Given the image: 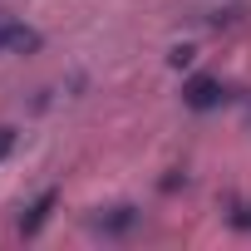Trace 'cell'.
<instances>
[{
    "instance_id": "obj_1",
    "label": "cell",
    "mask_w": 251,
    "mask_h": 251,
    "mask_svg": "<svg viewBox=\"0 0 251 251\" xmlns=\"http://www.w3.org/2000/svg\"><path fill=\"white\" fill-rule=\"evenodd\" d=\"M40 50H45V35L0 5V54H5V59H35Z\"/></svg>"
},
{
    "instance_id": "obj_5",
    "label": "cell",
    "mask_w": 251,
    "mask_h": 251,
    "mask_svg": "<svg viewBox=\"0 0 251 251\" xmlns=\"http://www.w3.org/2000/svg\"><path fill=\"white\" fill-rule=\"evenodd\" d=\"M222 222H226L231 231H251V202H246V197H226V202H222Z\"/></svg>"
},
{
    "instance_id": "obj_4",
    "label": "cell",
    "mask_w": 251,
    "mask_h": 251,
    "mask_svg": "<svg viewBox=\"0 0 251 251\" xmlns=\"http://www.w3.org/2000/svg\"><path fill=\"white\" fill-rule=\"evenodd\" d=\"M54 202H59V192H54V187H45V192L20 212V236H40V231H45V222H50V212H54Z\"/></svg>"
},
{
    "instance_id": "obj_2",
    "label": "cell",
    "mask_w": 251,
    "mask_h": 251,
    "mask_svg": "<svg viewBox=\"0 0 251 251\" xmlns=\"http://www.w3.org/2000/svg\"><path fill=\"white\" fill-rule=\"evenodd\" d=\"M182 103H187L192 113H212V108L226 103V84L212 79V74H192V79L182 84Z\"/></svg>"
},
{
    "instance_id": "obj_6",
    "label": "cell",
    "mask_w": 251,
    "mask_h": 251,
    "mask_svg": "<svg viewBox=\"0 0 251 251\" xmlns=\"http://www.w3.org/2000/svg\"><path fill=\"white\" fill-rule=\"evenodd\" d=\"M10 148H15V128H10V123H0V163L10 158Z\"/></svg>"
},
{
    "instance_id": "obj_3",
    "label": "cell",
    "mask_w": 251,
    "mask_h": 251,
    "mask_svg": "<svg viewBox=\"0 0 251 251\" xmlns=\"http://www.w3.org/2000/svg\"><path fill=\"white\" fill-rule=\"evenodd\" d=\"M138 222H143V212H138V207H128V202L103 207L99 217H89V226H94V231H103V236H128Z\"/></svg>"
},
{
    "instance_id": "obj_7",
    "label": "cell",
    "mask_w": 251,
    "mask_h": 251,
    "mask_svg": "<svg viewBox=\"0 0 251 251\" xmlns=\"http://www.w3.org/2000/svg\"><path fill=\"white\" fill-rule=\"evenodd\" d=\"M168 64H173V69H187V64H192V50H173Z\"/></svg>"
}]
</instances>
